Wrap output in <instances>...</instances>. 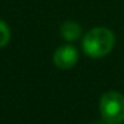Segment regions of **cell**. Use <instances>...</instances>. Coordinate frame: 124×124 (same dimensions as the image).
I'll use <instances>...</instances> for the list:
<instances>
[{
    "label": "cell",
    "instance_id": "cell-1",
    "mask_svg": "<svg viewBox=\"0 0 124 124\" xmlns=\"http://www.w3.org/2000/svg\"><path fill=\"white\" fill-rule=\"evenodd\" d=\"M115 35L111 30L104 27L92 28L83 38V51L92 59L104 57L113 49Z\"/></svg>",
    "mask_w": 124,
    "mask_h": 124
},
{
    "label": "cell",
    "instance_id": "cell-2",
    "mask_svg": "<svg viewBox=\"0 0 124 124\" xmlns=\"http://www.w3.org/2000/svg\"><path fill=\"white\" fill-rule=\"evenodd\" d=\"M99 109L103 120L109 124L124 121V95L116 91H108L100 97Z\"/></svg>",
    "mask_w": 124,
    "mask_h": 124
},
{
    "label": "cell",
    "instance_id": "cell-3",
    "mask_svg": "<svg viewBox=\"0 0 124 124\" xmlns=\"http://www.w3.org/2000/svg\"><path fill=\"white\" fill-rule=\"evenodd\" d=\"M79 60V52L71 44L60 46L54 54V63L60 70H70L75 67Z\"/></svg>",
    "mask_w": 124,
    "mask_h": 124
},
{
    "label": "cell",
    "instance_id": "cell-4",
    "mask_svg": "<svg viewBox=\"0 0 124 124\" xmlns=\"http://www.w3.org/2000/svg\"><path fill=\"white\" fill-rule=\"evenodd\" d=\"M60 33L67 41H75L81 36V27L73 20H67L60 25Z\"/></svg>",
    "mask_w": 124,
    "mask_h": 124
},
{
    "label": "cell",
    "instance_id": "cell-5",
    "mask_svg": "<svg viewBox=\"0 0 124 124\" xmlns=\"http://www.w3.org/2000/svg\"><path fill=\"white\" fill-rule=\"evenodd\" d=\"M9 39H11V31H9L8 24L0 20V48L6 47L9 43Z\"/></svg>",
    "mask_w": 124,
    "mask_h": 124
},
{
    "label": "cell",
    "instance_id": "cell-6",
    "mask_svg": "<svg viewBox=\"0 0 124 124\" xmlns=\"http://www.w3.org/2000/svg\"><path fill=\"white\" fill-rule=\"evenodd\" d=\"M92 124H109V123H107V121H104V123H101V121H97V123H92Z\"/></svg>",
    "mask_w": 124,
    "mask_h": 124
}]
</instances>
